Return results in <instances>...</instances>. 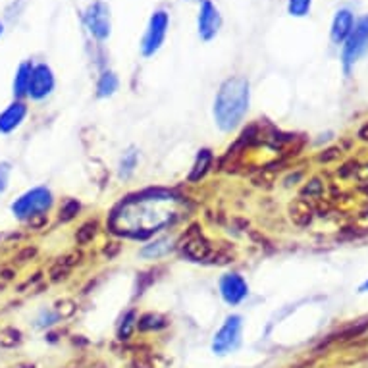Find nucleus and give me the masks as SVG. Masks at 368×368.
Listing matches in <instances>:
<instances>
[{
    "mask_svg": "<svg viewBox=\"0 0 368 368\" xmlns=\"http://www.w3.org/2000/svg\"><path fill=\"white\" fill-rule=\"evenodd\" d=\"M83 23L85 28L99 43H104L112 33V21H110V8L103 0H95L89 4L83 12Z\"/></svg>",
    "mask_w": 368,
    "mask_h": 368,
    "instance_id": "nucleus-6",
    "label": "nucleus"
},
{
    "mask_svg": "<svg viewBox=\"0 0 368 368\" xmlns=\"http://www.w3.org/2000/svg\"><path fill=\"white\" fill-rule=\"evenodd\" d=\"M174 243H176V241L172 238L157 239V241H152L149 245H145L139 255H141L143 259H160V257L168 255V252L174 249Z\"/></svg>",
    "mask_w": 368,
    "mask_h": 368,
    "instance_id": "nucleus-19",
    "label": "nucleus"
},
{
    "mask_svg": "<svg viewBox=\"0 0 368 368\" xmlns=\"http://www.w3.org/2000/svg\"><path fill=\"white\" fill-rule=\"evenodd\" d=\"M313 0H287V14L294 18H305L311 12Z\"/></svg>",
    "mask_w": 368,
    "mask_h": 368,
    "instance_id": "nucleus-28",
    "label": "nucleus"
},
{
    "mask_svg": "<svg viewBox=\"0 0 368 368\" xmlns=\"http://www.w3.org/2000/svg\"><path fill=\"white\" fill-rule=\"evenodd\" d=\"M118 87H120L118 75L112 69H104L101 77H99V82H96V96L99 99H108V96L116 93Z\"/></svg>",
    "mask_w": 368,
    "mask_h": 368,
    "instance_id": "nucleus-18",
    "label": "nucleus"
},
{
    "mask_svg": "<svg viewBox=\"0 0 368 368\" xmlns=\"http://www.w3.org/2000/svg\"><path fill=\"white\" fill-rule=\"evenodd\" d=\"M23 341V334L14 326H6L0 330V347L2 349H14Z\"/></svg>",
    "mask_w": 368,
    "mask_h": 368,
    "instance_id": "nucleus-25",
    "label": "nucleus"
},
{
    "mask_svg": "<svg viewBox=\"0 0 368 368\" xmlns=\"http://www.w3.org/2000/svg\"><path fill=\"white\" fill-rule=\"evenodd\" d=\"M289 218H291L294 224L305 228V225L311 224L314 218L313 205H311L308 201H305V199H297V201H294V203L289 205Z\"/></svg>",
    "mask_w": 368,
    "mask_h": 368,
    "instance_id": "nucleus-15",
    "label": "nucleus"
},
{
    "mask_svg": "<svg viewBox=\"0 0 368 368\" xmlns=\"http://www.w3.org/2000/svg\"><path fill=\"white\" fill-rule=\"evenodd\" d=\"M55 205V195L48 189L47 185H37L31 187L29 191L16 199L12 203V214L21 222H29L39 214H47Z\"/></svg>",
    "mask_w": 368,
    "mask_h": 368,
    "instance_id": "nucleus-3",
    "label": "nucleus"
},
{
    "mask_svg": "<svg viewBox=\"0 0 368 368\" xmlns=\"http://www.w3.org/2000/svg\"><path fill=\"white\" fill-rule=\"evenodd\" d=\"M82 211V203L77 199H66L60 206V214H58V222L66 224V222H72V220L79 214Z\"/></svg>",
    "mask_w": 368,
    "mask_h": 368,
    "instance_id": "nucleus-26",
    "label": "nucleus"
},
{
    "mask_svg": "<svg viewBox=\"0 0 368 368\" xmlns=\"http://www.w3.org/2000/svg\"><path fill=\"white\" fill-rule=\"evenodd\" d=\"M137 330V314L135 311H128L123 314L122 320L118 324V340L120 341H128L131 340V335Z\"/></svg>",
    "mask_w": 368,
    "mask_h": 368,
    "instance_id": "nucleus-22",
    "label": "nucleus"
},
{
    "mask_svg": "<svg viewBox=\"0 0 368 368\" xmlns=\"http://www.w3.org/2000/svg\"><path fill=\"white\" fill-rule=\"evenodd\" d=\"M361 291H368V280L364 281V284H362V286H361Z\"/></svg>",
    "mask_w": 368,
    "mask_h": 368,
    "instance_id": "nucleus-40",
    "label": "nucleus"
},
{
    "mask_svg": "<svg viewBox=\"0 0 368 368\" xmlns=\"http://www.w3.org/2000/svg\"><path fill=\"white\" fill-rule=\"evenodd\" d=\"M251 103V85L243 75H232L220 85L214 99V122L230 133L243 122Z\"/></svg>",
    "mask_w": 368,
    "mask_h": 368,
    "instance_id": "nucleus-1",
    "label": "nucleus"
},
{
    "mask_svg": "<svg viewBox=\"0 0 368 368\" xmlns=\"http://www.w3.org/2000/svg\"><path fill=\"white\" fill-rule=\"evenodd\" d=\"M28 116V104L23 101H14L10 103L6 108L0 112V133L8 135L20 128L23 120Z\"/></svg>",
    "mask_w": 368,
    "mask_h": 368,
    "instance_id": "nucleus-11",
    "label": "nucleus"
},
{
    "mask_svg": "<svg viewBox=\"0 0 368 368\" xmlns=\"http://www.w3.org/2000/svg\"><path fill=\"white\" fill-rule=\"evenodd\" d=\"M55 74L48 64L41 62V64H35L33 72H31V79H29L28 96L31 101H45L50 93L55 91Z\"/></svg>",
    "mask_w": 368,
    "mask_h": 368,
    "instance_id": "nucleus-8",
    "label": "nucleus"
},
{
    "mask_svg": "<svg viewBox=\"0 0 368 368\" xmlns=\"http://www.w3.org/2000/svg\"><path fill=\"white\" fill-rule=\"evenodd\" d=\"M199 2H201V0H199Z\"/></svg>",
    "mask_w": 368,
    "mask_h": 368,
    "instance_id": "nucleus-43",
    "label": "nucleus"
},
{
    "mask_svg": "<svg viewBox=\"0 0 368 368\" xmlns=\"http://www.w3.org/2000/svg\"><path fill=\"white\" fill-rule=\"evenodd\" d=\"M37 255V247H26V249H21L18 255H16V260L18 262H28V260H31Z\"/></svg>",
    "mask_w": 368,
    "mask_h": 368,
    "instance_id": "nucleus-34",
    "label": "nucleus"
},
{
    "mask_svg": "<svg viewBox=\"0 0 368 368\" xmlns=\"http://www.w3.org/2000/svg\"><path fill=\"white\" fill-rule=\"evenodd\" d=\"M241 330H243V318L239 314H230L214 334L212 340V351L216 355H225L238 347L241 341Z\"/></svg>",
    "mask_w": 368,
    "mask_h": 368,
    "instance_id": "nucleus-7",
    "label": "nucleus"
},
{
    "mask_svg": "<svg viewBox=\"0 0 368 368\" xmlns=\"http://www.w3.org/2000/svg\"><path fill=\"white\" fill-rule=\"evenodd\" d=\"M368 52V16L355 21V28L351 31L345 43H343V50H341V64H343V72L351 74L355 64L361 60L362 56Z\"/></svg>",
    "mask_w": 368,
    "mask_h": 368,
    "instance_id": "nucleus-4",
    "label": "nucleus"
},
{
    "mask_svg": "<svg viewBox=\"0 0 368 368\" xmlns=\"http://www.w3.org/2000/svg\"><path fill=\"white\" fill-rule=\"evenodd\" d=\"M355 28V16L349 8H341L338 10L332 21V29H330V39L335 45H343L351 31Z\"/></svg>",
    "mask_w": 368,
    "mask_h": 368,
    "instance_id": "nucleus-12",
    "label": "nucleus"
},
{
    "mask_svg": "<svg viewBox=\"0 0 368 368\" xmlns=\"http://www.w3.org/2000/svg\"><path fill=\"white\" fill-rule=\"evenodd\" d=\"M222 28V16L212 0H201L197 16V31L203 41H212Z\"/></svg>",
    "mask_w": 368,
    "mask_h": 368,
    "instance_id": "nucleus-9",
    "label": "nucleus"
},
{
    "mask_svg": "<svg viewBox=\"0 0 368 368\" xmlns=\"http://www.w3.org/2000/svg\"><path fill=\"white\" fill-rule=\"evenodd\" d=\"M168 28H170V14L162 8L155 10L149 18L143 39H141V55L145 58H150L160 50L164 39H166V33H168Z\"/></svg>",
    "mask_w": 368,
    "mask_h": 368,
    "instance_id": "nucleus-5",
    "label": "nucleus"
},
{
    "mask_svg": "<svg viewBox=\"0 0 368 368\" xmlns=\"http://www.w3.org/2000/svg\"><path fill=\"white\" fill-rule=\"evenodd\" d=\"M131 367L133 368H152V362H150L147 357H135L133 362H131Z\"/></svg>",
    "mask_w": 368,
    "mask_h": 368,
    "instance_id": "nucleus-36",
    "label": "nucleus"
},
{
    "mask_svg": "<svg viewBox=\"0 0 368 368\" xmlns=\"http://www.w3.org/2000/svg\"><path fill=\"white\" fill-rule=\"evenodd\" d=\"M82 262V255L79 252H72V255H66V257H60V259H56V262L50 266V270H48V276H50V280L52 281H60V280H66L72 272V268L75 264H79Z\"/></svg>",
    "mask_w": 368,
    "mask_h": 368,
    "instance_id": "nucleus-13",
    "label": "nucleus"
},
{
    "mask_svg": "<svg viewBox=\"0 0 368 368\" xmlns=\"http://www.w3.org/2000/svg\"><path fill=\"white\" fill-rule=\"evenodd\" d=\"M359 139H361V141H368V122L359 130Z\"/></svg>",
    "mask_w": 368,
    "mask_h": 368,
    "instance_id": "nucleus-37",
    "label": "nucleus"
},
{
    "mask_svg": "<svg viewBox=\"0 0 368 368\" xmlns=\"http://www.w3.org/2000/svg\"><path fill=\"white\" fill-rule=\"evenodd\" d=\"M18 368H35L33 364H21V367H18Z\"/></svg>",
    "mask_w": 368,
    "mask_h": 368,
    "instance_id": "nucleus-42",
    "label": "nucleus"
},
{
    "mask_svg": "<svg viewBox=\"0 0 368 368\" xmlns=\"http://www.w3.org/2000/svg\"><path fill=\"white\" fill-rule=\"evenodd\" d=\"M218 289L224 303H228L230 307H235L249 297V284L238 272L224 274L218 281Z\"/></svg>",
    "mask_w": 368,
    "mask_h": 368,
    "instance_id": "nucleus-10",
    "label": "nucleus"
},
{
    "mask_svg": "<svg viewBox=\"0 0 368 368\" xmlns=\"http://www.w3.org/2000/svg\"><path fill=\"white\" fill-rule=\"evenodd\" d=\"M55 313L60 320H68V318H72L77 313V303L74 299H68V297L58 299L55 303Z\"/></svg>",
    "mask_w": 368,
    "mask_h": 368,
    "instance_id": "nucleus-27",
    "label": "nucleus"
},
{
    "mask_svg": "<svg viewBox=\"0 0 368 368\" xmlns=\"http://www.w3.org/2000/svg\"><path fill=\"white\" fill-rule=\"evenodd\" d=\"M47 222H48L47 214H39V216H35V218L29 220L28 224L31 230H43V228L47 225Z\"/></svg>",
    "mask_w": 368,
    "mask_h": 368,
    "instance_id": "nucleus-35",
    "label": "nucleus"
},
{
    "mask_svg": "<svg viewBox=\"0 0 368 368\" xmlns=\"http://www.w3.org/2000/svg\"><path fill=\"white\" fill-rule=\"evenodd\" d=\"M168 326V318L158 313H145L137 318L139 332H160Z\"/></svg>",
    "mask_w": 368,
    "mask_h": 368,
    "instance_id": "nucleus-20",
    "label": "nucleus"
},
{
    "mask_svg": "<svg viewBox=\"0 0 368 368\" xmlns=\"http://www.w3.org/2000/svg\"><path fill=\"white\" fill-rule=\"evenodd\" d=\"M322 191H324V184H322L318 177H313V179L303 187V195H305V197H320Z\"/></svg>",
    "mask_w": 368,
    "mask_h": 368,
    "instance_id": "nucleus-29",
    "label": "nucleus"
},
{
    "mask_svg": "<svg viewBox=\"0 0 368 368\" xmlns=\"http://www.w3.org/2000/svg\"><path fill=\"white\" fill-rule=\"evenodd\" d=\"M0 276H2L4 280H12V278H14V270H2Z\"/></svg>",
    "mask_w": 368,
    "mask_h": 368,
    "instance_id": "nucleus-38",
    "label": "nucleus"
},
{
    "mask_svg": "<svg viewBox=\"0 0 368 368\" xmlns=\"http://www.w3.org/2000/svg\"><path fill=\"white\" fill-rule=\"evenodd\" d=\"M182 252L185 259L191 262H203V264H225L233 260V252L218 251L212 241L199 232V225L193 224L182 241Z\"/></svg>",
    "mask_w": 368,
    "mask_h": 368,
    "instance_id": "nucleus-2",
    "label": "nucleus"
},
{
    "mask_svg": "<svg viewBox=\"0 0 368 368\" xmlns=\"http://www.w3.org/2000/svg\"><path fill=\"white\" fill-rule=\"evenodd\" d=\"M10 172H12V166H10V162H0V195L8 189Z\"/></svg>",
    "mask_w": 368,
    "mask_h": 368,
    "instance_id": "nucleus-31",
    "label": "nucleus"
},
{
    "mask_svg": "<svg viewBox=\"0 0 368 368\" xmlns=\"http://www.w3.org/2000/svg\"><path fill=\"white\" fill-rule=\"evenodd\" d=\"M96 233H99V222L96 220H87V222H83L77 228V232H75V243L77 245H87V243H91L96 238Z\"/></svg>",
    "mask_w": 368,
    "mask_h": 368,
    "instance_id": "nucleus-24",
    "label": "nucleus"
},
{
    "mask_svg": "<svg viewBox=\"0 0 368 368\" xmlns=\"http://www.w3.org/2000/svg\"><path fill=\"white\" fill-rule=\"evenodd\" d=\"M33 62L26 60L21 62L18 69H16V77H14V96L16 101H21L23 96H28V87H29V79H31V72H33Z\"/></svg>",
    "mask_w": 368,
    "mask_h": 368,
    "instance_id": "nucleus-16",
    "label": "nucleus"
},
{
    "mask_svg": "<svg viewBox=\"0 0 368 368\" xmlns=\"http://www.w3.org/2000/svg\"><path fill=\"white\" fill-rule=\"evenodd\" d=\"M299 177H301V172H297L295 176H289V177H287V179H286V185H291V182H297Z\"/></svg>",
    "mask_w": 368,
    "mask_h": 368,
    "instance_id": "nucleus-39",
    "label": "nucleus"
},
{
    "mask_svg": "<svg viewBox=\"0 0 368 368\" xmlns=\"http://www.w3.org/2000/svg\"><path fill=\"white\" fill-rule=\"evenodd\" d=\"M2 33H4V23L0 21V37H2Z\"/></svg>",
    "mask_w": 368,
    "mask_h": 368,
    "instance_id": "nucleus-41",
    "label": "nucleus"
},
{
    "mask_svg": "<svg viewBox=\"0 0 368 368\" xmlns=\"http://www.w3.org/2000/svg\"><path fill=\"white\" fill-rule=\"evenodd\" d=\"M137 162H139V152H137V149L126 150L122 160H120V166H118V176H120V179H130L133 176V172H135Z\"/></svg>",
    "mask_w": 368,
    "mask_h": 368,
    "instance_id": "nucleus-21",
    "label": "nucleus"
},
{
    "mask_svg": "<svg viewBox=\"0 0 368 368\" xmlns=\"http://www.w3.org/2000/svg\"><path fill=\"white\" fill-rule=\"evenodd\" d=\"M120 251H122V245H120L118 241H110V243H106V245L103 247V255L106 259H114Z\"/></svg>",
    "mask_w": 368,
    "mask_h": 368,
    "instance_id": "nucleus-33",
    "label": "nucleus"
},
{
    "mask_svg": "<svg viewBox=\"0 0 368 368\" xmlns=\"http://www.w3.org/2000/svg\"><path fill=\"white\" fill-rule=\"evenodd\" d=\"M60 320L58 316H56L55 311H43L41 314H39V318H37V328H50L55 326L56 322Z\"/></svg>",
    "mask_w": 368,
    "mask_h": 368,
    "instance_id": "nucleus-30",
    "label": "nucleus"
},
{
    "mask_svg": "<svg viewBox=\"0 0 368 368\" xmlns=\"http://www.w3.org/2000/svg\"><path fill=\"white\" fill-rule=\"evenodd\" d=\"M179 195L170 189H162V187H150L145 191L137 193L133 197L128 199V203H145V201H176Z\"/></svg>",
    "mask_w": 368,
    "mask_h": 368,
    "instance_id": "nucleus-17",
    "label": "nucleus"
},
{
    "mask_svg": "<svg viewBox=\"0 0 368 368\" xmlns=\"http://www.w3.org/2000/svg\"><path fill=\"white\" fill-rule=\"evenodd\" d=\"M341 150L338 147H332V149H326L322 150L320 155H318V162H332L335 158H340Z\"/></svg>",
    "mask_w": 368,
    "mask_h": 368,
    "instance_id": "nucleus-32",
    "label": "nucleus"
},
{
    "mask_svg": "<svg viewBox=\"0 0 368 368\" xmlns=\"http://www.w3.org/2000/svg\"><path fill=\"white\" fill-rule=\"evenodd\" d=\"M368 330V318H364V320H357V322H351V324H347V326H343L338 332L335 335H332L334 340H353V338H359V335H362L364 332Z\"/></svg>",
    "mask_w": 368,
    "mask_h": 368,
    "instance_id": "nucleus-23",
    "label": "nucleus"
},
{
    "mask_svg": "<svg viewBox=\"0 0 368 368\" xmlns=\"http://www.w3.org/2000/svg\"><path fill=\"white\" fill-rule=\"evenodd\" d=\"M212 162H214V152H212L211 149L199 150L197 158H195V162H193L191 172H189L187 179H189L191 184H197V182H201V179H203V177L211 172Z\"/></svg>",
    "mask_w": 368,
    "mask_h": 368,
    "instance_id": "nucleus-14",
    "label": "nucleus"
}]
</instances>
